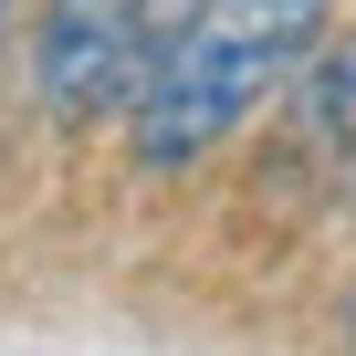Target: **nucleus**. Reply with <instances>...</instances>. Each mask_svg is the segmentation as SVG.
I'll return each instance as SVG.
<instances>
[{"instance_id": "1", "label": "nucleus", "mask_w": 356, "mask_h": 356, "mask_svg": "<svg viewBox=\"0 0 356 356\" xmlns=\"http://www.w3.org/2000/svg\"><path fill=\"white\" fill-rule=\"evenodd\" d=\"M283 84V63H262V53H241L231 32H210L200 11L178 22L168 42H157V63L136 74V95H126V126H136V168H200L262 95Z\"/></svg>"}, {"instance_id": "2", "label": "nucleus", "mask_w": 356, "mask_h": 356, "mask_svg": "<svg viewBox=\"0 0 356 356\" xmlns=\"http://www.w3.org/2000/svg\"><path fill=\"white\" fill-rule=\"evenodd\" d=\"M147 74V0H42L32 22V95L53 126L126 105Z\"/></svg>"}, {"instance_id": "3", "label": "nucleus", "mask_w": 356, "mask_h": 356, "mask_svg": "<svg viewBox=\"0 0 356 356\" xmlns=\"http://www.w3.org/2000/svg\"><path fill=\"white\" fill-rule=\"evenodd\" d=\"M200 22L210 32H231L241 53H262V63H304L314 42H325V22H335V0H200Z\"/></svg>"}, {"instance_id": "4", "label": "nucleus", "mask_w": 356, "mask_h": 356, "mask_svg": "<svg viewBox=\"0 0 356 356\" xmlns=\"http://www.w3.org/2000/svg\"><path fill=\"white\" fill-rule=\"evenodd\" d=\"M304 126L314 136H356V32L304 63Z\"/></svg>"}, {"instance_id": "5", "label": "nucleus", "mask_w": 356, "mask_h": 356, "mask_svg": "<svg viewBox=\"0 0 356 356\" xmlns=\"http://www.w3.org/2000/svg\"><path fill=\"white\" fill-rule=\"evenodd\" d=\"M346 200H356V136H346Z\"/></svg>"}, {"instance_id": "6", "label": "nucleus", "mask_w": 356, "mask_h": 356, "mask_svg": "<svg viewBox=\"0 0 356 356\" xmlns=\"http://www.w3.org/2000/svg\"><path fill=\"white\" fill-rule=\"evenodd\" d=\"M346 335H356V304H346Z\"/></svg>"}, {"instance_id": "7", "label": "nucleus", "mask_w": 356, "mask_h": 356, "mask_svg": "<svg viewBox=\"0 0 356 356\" xmlns=\"http://www.w3.org/2000/svg\"><path fill=\"white\" fill-rule=\"evenodd\" d=\"M0 11H11V0H0Z\"/></svg>"}]
</instances>
